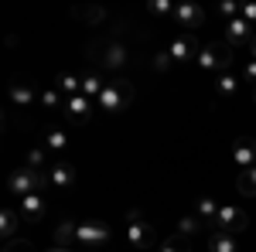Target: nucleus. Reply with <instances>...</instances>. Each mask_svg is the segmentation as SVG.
<instances>
[{"label": "nucleus", "mask_w": 256, "mask_h": 252, "mask_svg": "<svg viewBox=\"0 0 256 252\" xmlns=\"http://www.w3.org/2000/svg\"><path fill=\"white\" fill-rule=\"evenodd\" d=\"M92 106H96V102L79 92V96H68V99H65V109H62V113H65L68 119H76V123H86V119L92 116Z\"/></svg>", "instance_id": "13"}, {"label": "nucleus", "mask_w": 256, "mask_h": 252, "mask_svg": "<svg viewBox=\"0 0 256 252\" xmlns=\"http://www.w3.org/2000/svg\"><path fill=\"white\" fill-rule=\"evenodd\" d=\"M246 225H250V215L236 208V205H222L216 215V222H212V229L216 232H226V235H239L246 232Z\"/></svg>", "instance_id": "5"}, {"label": "nucleus", "mask_w": 256, "mask_h": 252, "mask_svg": "<svg viewBox=\"0 0 256 252\" xmlns=\"http://www.w3.org/2000/svg\"><path fill=\"white\" fill-rule=\"evenodd\" d=\"M222 31H226V44H229V48H250L253 38H256V27L250 24V20H242V17L226 20Z\"/></svg>", "instance_id": "7"}, {"label": "nucleus", "mask_w": 256, "mask_h": 252, "mask_svg": "<svg viewBox=\"0 0 256 252\" xmlns=\"http://www.w3.org/2000/svg\"><path fill=\"white\" fill-rule=\"evenodd\" d=\"M218 208H222V205H218L216 198H208V194H202V198L195 201V215L202 218V222H216Z\"/></svg>", "instance_id": "19"}, {"label": "nucleus", "mask_w": 256, "mask_h": 252, "mask_svg": "<svg viewBox=\"0 0 256 252\" xmlns=\"http://www.w3.org/2000/svg\"><path fill=\"white\" fill-rule=\"evenodd\" d=\"M171 20H174L178 27H184V31H195V27L205 24V7L195 3V0H181V3L174 7V17Z\"/></svg>", "instance_id": "8"}, {"label": "nucleus", "mask_w": 256, "mask_h": 252, "mask_svg": "<svg viewBox=\"0 0 256 252\" xmlns=\"http://www.w3.org/2000/svg\"><path fill=\"white\" fill-rule=\"evenodd\" d=\"M208 252H242L239 249V235H226V232H216L208 235Z\"/></svg>", "instance_id": "17"}, {"label": "nucleus", "mask_w": 256, "mask_h": 252, "mask_svg": "<svg viewBox=\"0 0 256 252\" xmlns=\"http://www.w3.org/2000/svg\"><path fill=\"white\" fill-rule=\"evenodd\" d=\"M58 246H106L110 242V225L99 218H86V222H62L55 229Z\"/></svg>", "instance_id": "1"}, {"label": "nucleus", "mask_w": 256, "mask_h": 252, "mask_svg": "<svg viewBox=\"0 0 256 252\" xmlns=\"http://www.w3.org/2000/svg\"><path fill=\"white\" fill-rule=\"evenodd\" d=\"M55 89H58L65 99H68V96H79V92H82V78H79V75H68V72H62V75L55 78Z\"/></svg>", "instance_id": "20"}, {"label": "nucleus", "mask_w": 256, "mask_h": 252, "mask_svg": "<svg viewBox=\"0 0 256 252\" xmlns=\"http://www.w3.org/2000/svg\"><path fill=\"white\" fill-rule=\"evenodd\" d=\"M24 167H31V171H48V150H44V147H34L31 154L24 157Z\"/></svg>", "instance_id": "27"}, {"label": "nucleus", "mask_w": 256, "mask_h": 252, "mask_svg": "<svg viewBox=\"0 0 256 252\" xmlns=\"http://www.w3.org/2000/svg\"><path fill=\"white\" fill-rule=\"evenodd\" d=\"M41 106L44 109H65V96L55 85H48V89H41Z\"/></svg>", "instance_id": "26"}, {"label": "nucleus", "mask_w": 256, "mask_h": 252, "mask_svg": "<svg viewBox=\"0 0 256 252\" xmlns=\"http://www.w3.org/2000/svg\"><path fill=\"white\" fill-rule=\"evenodd\" d=\"M20 222H24V218H20L18 208H4V212H0V235H4V239H14Z\"/></svg>", "instance_id": "18"}, {"label": "nucleus", "mask_w": 256, "mask_h": 252, "mask_svg": "<svg viewBox=\"0 0 256 252\" xmlns=\"http://www.w3.org/2000/svg\"><path fill=\"white\" fill-rule=\"evenodd\" d=\"M99 61H102V68H110V72H120L126 61H130V51H126V44H120V41H110V44H102L99 48Z\"/></svg>", "instance_id": "9"}, {"label": "nucleus", "mask_w": 256, "mask_h": 252, "mask_svg": "<svg viewBox=\"0 0 256 252\" xmlns=\"http://www.w3.org/2000/svg\"><path fill=\"white\" fill-rule=\"evenodd\" d=\"M195 65H198V72H205V75H222V72H229V68H232V48H229L226 41L202 44Z\"/></svg>", "instance_id": "2"}, {"label": "nucleus", "mask_w": 256, "mask_h": 252, "mask_svg": "<svg viewBox=\"0 0 256 252\" xmlns=\"http://www.w3.org/2000/svg\"><path fill=\"white\" fill-rule=\"evenodd\" d=\"M130 102H134V85H130L126 78L106 82L102 96L96 99V106L102 109V113H110V116H116V113H123V109H130Z\"/></svg>", "instance_id": "3"}, {"label": "nucleus", "mask_w": 256, "mask_h": 252, "mask_svg": "<svg viewBox=\"0 0 256 252\" xmlns=\"http://www.w3.org/2000/svg\"><path fill=\"white\" fill-rule=\"evenodd\" d=\"M48 188V171H31V167H18L14 174L7 177V191L28 198V194H38Z\"/></svg>", "instance_id": "4"}, {"label": "nucleus", "mask_w": 256, "mask_h": 252, "mask_svg": "<svg viewBox=\"0 0 256 252\" xmlns=\"http://www.w3.org/2000/svg\"><path fill=\"white\" fill-rule=\"evenodd\" d=\"M239 17H242V20H250V24L256 27V3H242V10H239Z\"/></svg>", "instance_id": "32"}, {"label": "nucleus", "mask_w": 256, "mask_h": 252, "mask_svg": "<svg viewBox=\"0 0 256 252\" xmlns=\"http://www.w3.org/2000/svg\"><path fill=\"white\" fill-rule=\"evenodd\" d=\"M126 242L134 249H150V242H154V232L140 212H126Z\"/></svg>", "instance_id": "6"}, {"label": "nucleus", "mask_w": 256, "mask_h": 252, "mask_svg": "<svg viewBox=\"0 0 256 252\" xmlns=\"http://www.w3.org/2000/svg\"><path fill=\"white\" fill-rule=\"evenodd\" d=\"M232 160L239 164V171L256 167V143L253 140H236V143H232Z\"/></svg>", "instance_id": "15"}, {"label": "nucleus", "mask_w": 256, "mask_h": 252, "mask_svg": "<svg viewBox=\"0 0 256 252\" xmlns=\"http://www.w3.org/2000/svg\"><path fill=\"white\" fill-rule=\"evenodd\" d=\"M202 232V218L198 215H184V218H178V229L174 235H181V239H192V235Z\"/></svg>", "instance_id": "23"}, {"label": "nucleus", "mask_w": 256, "mask_h": 252, "mask_svg": "<svg viewBox=\"0 0 256 252\" xmlns=\"http://www.w3.org/2000/svg\"><path fill=\"white\" fill-rule=\"evenodd\" d=\"M102 89H106V82L96 75V72H89V75H82V96H89L92 102H96L99 96H102Z\"/></svg>", "instance_id": "22"}, {"label": "nucleus", "mask_w": 256, "mask_h": 252, "mask_svg": "<svg viewBox=\"0 0 256 252\" xmlns=\"http://www.w3.org/2000/svg\"><path fill=\"white\" fill-rule=\"evenodd\" d=\"M18 212L24 222H41L44 218V212H48V198L44 194H28V198H20V205H18Z\"/></svg>", "instance_id": "12"}, {"label": "nucleus", "mask_w": 256, "mask_h": 252, "mask_svg": "<svg viewBox=\"0 0 256 252\" xmlns=\"http://www.w3.org/2000/svg\"><path fill=\"white\" fill-rule=\"evenodd\" d=\"M236 188H239V194H246V198H256V167H250V171H239Z\"/></svg>", "instance_id": "24"}, {"label": "nucleus", "mask_w": 256, "mask_h": 252, "mask_svg": "<svg viewBox=\"0 0 256 252\" xmlns=\"http://www.w3.org/2000/svg\"><path fill=\"white\" fill-rule=\"evenodd\" d=\"M239 10H242V3H236V0H218V3H216V14H218L222 20L239 17Z\"/></svg>", "instance_id": "28"}, {"label": "nucleus", "mask_w": 256, "mask_h": 252, "mask_svg": "<svg viewBox=\"0 0 256 252\" xmlns=\"http://www.w3.org/2000/svg\"><path fill=\"white\" fill-rule=\"evenodd\" d=\"M158 252H192V249H188V239L171 235V239H164V242L158 246Z\"/></svg>", "instance_id": "29"}, {"label": "nucleus", "mask_w": 256, "mask_h": 252, "mask_svg": "<svg viewBox=\"0 0 256 252\" xmlns=\"http://www.w3.org/2000/svg\"><path fill=\"white\" fill-rule=\"evenodd\" d=\"M44 150L48 154H65L68 150V133L65 130H52V133L44 136Z\"/></svg>", "instance_id": "21"}, {"label": "nucleus", "mask_w": 256, "mask_h": 252, "mask_svg": "<svg viewBox=\"0 0 256 252\" xmlns=\"http://www.w3.org/2000/svg\"><path fill=\"white\" fill-rule=\"evenodd\" d=\"M34 99H41V96L34 92V85H31V82H14V85H10V102H14L18 109H28Z\"/></svg>", "instance_id": "16"}, {"label": "nucleus", "mask_w": 256, "mask_h": 252, "mask_svg": "<svg viewBox=\"0 0 256 252\" xmlns=\"http://www.w3.org/2000/svg\"><path fill=\"white\" fill-rule=\"evenodd\" d=\"M168 51H171V61H174V65H184V61H195L202 48L195 44L192 34H178V38L168 44Z\"/></svg>", "instance_id": "10"}, {"label": "nucleus", "mask_w": 256, "mask_h": 252, "mask_svg": "<svg viewBox=\"0 0 256 252\" xmlns=\"http://www.w3.org/2000/svg\"><path fill=\"white\" fill-rule=\"evenodd\" d=\"M48 252H72V249H68V246H52Z\"/></svg>", "instance_id": "35"}, {"label": "nucleus", "mask_w": 256, "mask_h": 252, "mask_svg": "<svg viewBox=\"0 0 256 252\" xmlns=\"http://www.w3.org/2000/svg\"><path fill=\"white\" fill-rule=\"evenodd\" d=\"M174 0H147V14L150 17H174Z\"/></svg>", "instance_id": "25"}, {"label": "nucleus", "mask_w": 256, "mask_h": 252, "mask_svg": "<svg viewBox=\"0 0 256 252\" xmlns=\"http://www.w3.org/2000/svg\"><path fill=\"white\" fill-rule=\"evenodd\" d=\"M239 75H242V82H250V85L256 89V61L246 58V61H242V68H239Z\"/></svg>", "instance_id": "31"}, {"label": "nucleus", "mask_w": 256, "mask_h": 252, "mask_svg": "<svg viewBox=\"0 0 256 252\" xmlns=\"http://www.w3.org/2000/svg\"><path fill=\"white\" fill-rule=\"evenodd\" d=\"M246 51H250V58L256 61V38H253V44H250V48H246Z\"/></svg>", "instance_id": "34"}, {"label": "nucleus", "mask_w": 256, "mask_h": 252, "mask_svg": "<svg viewBox=\"0 0 256 252\" xmlns=\"http://www.w3.org/2000/svg\"><path fill=\"white\" fill-rule=\"evenodd\" d=\"M76 164H65V160H58V164H52L48 167V188H55V191H68L72 184H76Z\"/></svg>", "instance_id": "11"}, {"label": "nucleus", "mask_w": 256, "mask_h": 252, "mask_svg": "<svg viewBox=\"0 0 256 252\" xmlns=\"http://www.w3.org/2000/svg\"><path fill=\"white\" fill-rule=\"evenodd\" d=\"M171 65H174V61H171V51H168V48H158V55L150 58V68H158V72H168Z\"/></svg>", "instance_id": "30"}, {"label": "nucleus", "mask_w": 256, "mask_h": 252, "mask_svg": "<svg viewBox=\"0 0 256 252\" xmlns=\"http://www.w3.org/2000/svg\"><path fill=\"white\" fill-rule=\"evenodd\" d=\"M253 102H256V89H253Z\"/></svg>", "instance_id": "36"}, {"label": "nucleus", "mask_w": 256, "mask_h": 252, "mask_svg": "<svg viewBox=\"0 0 256 252\" xmlns=\"http://www.w3.org/2000/svg\"><path fill=\"white\" fill-rule=\"evenodd\" d=\"M86 17H89V20H102V17H106V10H86Z\"/></svg>", "instance_id": "33"}, {"label": "nucleus", "mask_w": 256, "mask_h": 252, "mask_svg": "<svg viewBox=\"0 0 256 252\" xmlns=\"http://www.w3.org/2000/svg\"><path fill=\"white\" fill-rule=\"evenodd\" d=\"M239 82H242V75L222 72V75L212 78V92H216L218 99H232V96H239Z\"/></svg>", "instance_id": "14"}]
</instances>
